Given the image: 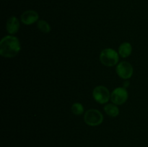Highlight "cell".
<instances>
[{
    "label": "cell",
    "instance_id": "obj_1",
    "mask_svg": "<svg viewBox=\"0 0 148 147\" xmlns=\"http://www.w3.org/2000/svg\"><path fill=\"white\" fill-rule=\"evenodd\" d=\"M21 46L18 38L13 35H7L0 42V54L4 58H13L20 51Z\"/></svg>",
    "mask_w": 148,
    "mask_h": 147
},
{
    "label": "cell",
    "instance_id": "obj_2",
    "mask_svg": "<svg viewBox=\"0 0 148 147\" xmlns=\"http://www.w3.org/2000/svg\"><path fill=\"white\" fill-rule=\"evenodd\" d=\"M119 54L114 49L106 48L100 54L101 62L106 66H114L119 62Z\"/></svg>",
    "mask_w": 148,
    "mask_h": 147
},
{
    "label": "cell",
    "instance_id": "obj_3",
    "mask_svg": "<svg viewBox=\"0 0 148 147\" xmlns=\"http://www.w3.org/2000/svg\"><path fill=\"white\" fill-rule=\"evenodd\" d=\"M84 120L90 126H97L103 121V116L99 110L95 109L88 110L84 115Z\"/></svg>",
    "mask_w": 148,
    "mask_h": 147
},
{
    "label": "cell",
    "instance_id": "obj_4",
    "mask_svg": "<svg viewBox=\"0 0 148 147\" xmlns=\"http://www.w3.org/2000/svg\"><path fill=\"white\" fill-rule=\"evenodd\" d=\"M92 97L97 102L100 104H106L111 98L108 89L104 86H98L92 91Z\"/></svg>",
    "mask_w": 148,
    "mask_h": 147
},
{
    "label": "cell",
    "instance_id": "obj_5",
    "mask_svg": "<svg viewBox=\"0 0 148 147\" xmlns=\"http://www.w3.org/2000/svg\"><path fill=\"white\" fill-rule=\"evenodd\" d=\"M128 99V92L124 87H117L112 92L111 99L115 105H123Z\"/></svg>",
    "mask_w": 148,
    "mask_h": 147
},
{
    "label": "cell",
    "instance_id": "obj_6",
    "mask_svg": "<svg viewBox=\"0 0 148 147\" xmlns=\"http://www.w3.org/2000/svg\"><path fill=\"white\" fill-rule=\"evenodd\" d=\"M116 71L119 76L124 79H128L131 78L134 72V69L132 64L127 61L120 62L117 65Z\"/></svg>",
    "mask_w": 148,
    "mask_h": 147
},
{
    "label": "cell",
    "instance_id": "obj_7",
    "mask_svg": "<svg viewBox=\"0 0 148 147\" xmlns=\"http://www.w3.org/2000/svg\"><path fill=\"white\" fill-rule=\"evenodd\" d=\"M39 15L34 10H27L21 15V22L26 25H30L38 21Z\"/></svg>",
    "mask_w": 148,
    "mask_h": 147
},
{
    "label": "cell",
    "instance_id": "obj_8",
    "mask_svg": "<svg viewBox=\"0 0 148 147\" xmlns=\"http://www.w3.org/2000/svg\"><path fill=\"white\" fill-rule=\"evenodd\" d=\"M6 29L10 35L15 34L20 29V22L18 19L14 16L10 17L7 21Z\"/></svg>",
    "mask_w": 148,
    "mask_h": 147
},
{
    "label": "cell",
    "instance_id": "obj_9",
    "mask_svg": "<svg viewBox=\"0 0 148 147\" xmlns=\"http://www.w3.org/2000/svg\"><path fill=\"white\" fill-rule=\"evenodd\" d=\"M132 52V47L130 43H123L119 48V54L123 58L129 57Z\"/></svg>",
    "mask_w": 148,
    "mask_h": 147
},
{
    "label": "cell",
    "instance_id": "obj_10",
    "mask_svg": "<svg viewBox=\"0 0 148 147\" xmlns=\"http://www.w3.org/2000/svg\"><path fill=\"white\" fill-rule=\"evenodd\" d=\"M104 110L108 116L112 118L118 116L119 114V110L115 104H107L104 107Z\"/></svg>",
    "mask_w": 148,
    "mask_h": 147
},
{
    "label": "cell",
    "instance_id": "obj_11",
    "mask_svg": "<svg viewBox=\"0 0 148 147\" xmlns=\"http://www.w3.org/2000/svg\"><path fill=\"white\" fill-rule=\"evenodd\" d=\"M37 27L38 30L43 33H49L51 31V26L47 22L43 20H38L37 22Z\"/></svg>",
    "mask_w": 148,
    "mask_h": 147
},
{
    "label": "cell",
    "instance_id": "obj_12",
    "mask_svg": "<svg viewBox=\"0 0 148 147\" xmlns=\"http://www.w3.org/2000/svg\"><path fill=\"white\" fill-rule=\"evenodd\" d=\"M72 112L75 115H80L83 113L84 108L82 104L79 102L73 104L72 106Z\"/></svg>",
    "mask_w": 148,
    "mask_h": 147
}]
</instances>
